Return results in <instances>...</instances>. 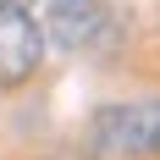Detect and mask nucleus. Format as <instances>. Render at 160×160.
Wrapping results in <instances>:
<instances>
[{
  "instance_id": "obj_3",
  "label": "nucleus",
  "mask_w": 160,
  "mask_h": 160,
  "mask_svg": "<svg viewBox=\"0 0 160 160\" xmlns=\"http://www.w3.org/2000/svg\"><path fill=\"white\" fill-rule=\"evenodd\" d=\"M0 6H28V0H0Z\"/></svg>"
},
{
  "instance_id": "obj_4",
  "label": "nucleus",
  "mask_w": 160,
  "mask_h": 160,
  "mask_svg": "<svg viewBox=\"0 0 160 160\" xmlns=\"http://www.w3.org/2000/svg\"><path fill=\"white\" fill-rule=\"evenodd\" d=\"M155 149H160V127H155Z\"/></svg>"
},
{
  "instance_id": "obj_2",
  "label": "nucleus",
  "mask_w": 160,
  "mask_h": 160,
  "mask_svg": "<svg viewBox=\"0 0 160 160\" xmlns=\"http://www.w3.org/2000/svg\"><path fill=\"white\" fill-rule=\"evenodd\" d=\"M44 61V33L28 6H0V88H22Z\"/></svg>"
},
{
  "instance_id": "obj_1",
  "label": "nucleus",
  "mask_w": 160,
  "mask_h": 160,
  "mask_svg": "<svg viewBox=\"0 0 160 160\" xmlns=\"http://www.w3.org/2000/svg\"><path fill=\"white\" fill-rule=\"evenodd\" d=\"M55 50L78 55V50H94L105 33H111V0H50L44 22H39Z\"/></svg>"
}]
</instances>
